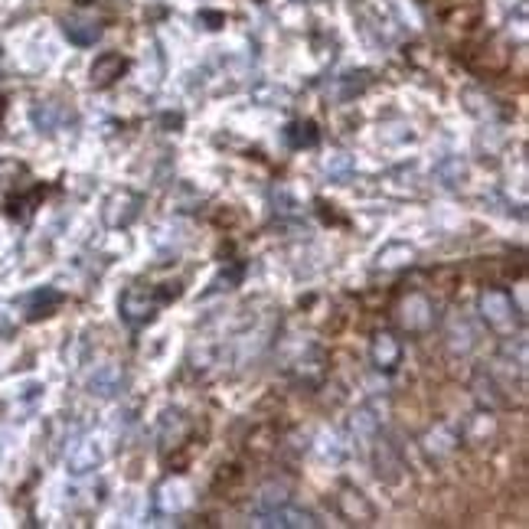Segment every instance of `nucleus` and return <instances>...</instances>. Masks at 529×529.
<instances>
[{
    "mask_svg": "<svg viewBox=\"0 0 529 529\" xmlns=\"http://www.w3.org/2000/svg\"><path fill=\"white\" fill-rule=\"evenodd\" d=\"M373 357H376V363H380L382 370H392V366L399 363V343H396V340H392L389 333H382V337H376Z\"/></svg>",
    "mask_w": 529,
    "mask_h": 529,
    "instance_id": "0eeeda50",
    "label": "nucleus"
},
{
    "mask_svg": "<svg viewBox=\"0 0 529 529\" xmlns=\"http://www.w3.org/2000/svg\"><path fill=\"white\" fill-rule=\"evenodd\" d=\"M0 111H4V101H0Z\"/></svg>",
    "mask_w": 529,
    "mask_h": 529,
    "instance_id": "6e6552de",
    "label": "nucleus"
},
{
    "mask_svg": "<svg viewBox=\"0 0 529 529\" xmlns=\"http://www.w3.org/2000/svg\"><path fill=\"white\" fill-rule=\"evenodd\" d=\"M480 308H484V317L493 324V327L507 330L509 324H513V304H509V298L503 294V291H490V294H484V301H480Z\"/></svg>",
    "mask_w": 529,
    "mask_h": 529,
    "instance_id": "f03ea898",
    "label": "nucleus"
},
{
    "mask_svg": "<svg viewBox=\"0 0 529 529\" xmlns=\"http://www.w3.org/2000/svg\"><path fill=\"white\" fill-rule=\"evenodd\" d=\"M285 140H288L291 148H314V144H317V128H314V121H294V124H288Z\"/></svg>",
    "mask_w": 529,
    "mask_h": 529,
    "instance_id": "39448f33",
    "label": "nucleus"
},
{
    "mask_svg": "<svg viewBox=\"0 0 529 529\" xmlns=\"http://www.w3.org/2000/svg\"><path fill=\"white\" fill-rule=\"evenodd\" d=\"M60 301H62V294L60 291H52V288H43V291H36L30 301H27V317L30 320H40V317H50L52 310L60 308Z\"/></svg>",
    "mask_w": 529,
    "mask_h": 529,
    "instance_id": "20e7f679",
    "label": "nucleus"
},
{
    "mask_svg": "<svg viewBox=\"0 0 529 529\" xmlns=\"http://www.w3.org/2000/svg\"><path fill=\"white\" fill-rule=\"evenodd\" d=\"M170 294H164V298H154V294H144V291H128L124 298H121V314H124V320H128L131 327H138V324H144V320L154 317V310L167 301Z\"/></svg>",
    "mask_w": 529,
    "mask_h": 529,
    "instance_id": "f257e3e1",
    "label": "nucleus"
},
{
    "mask_svg": "<svg viewBox=\"0 0 529 529\" xmlns=\"http://www.w3.org/2000/svg\"><path fill=\"white\" fill-rule=\"evenodd\" d=\"M124 69H128V62L121 60V56L105 52V56H99L95 66H92V85H111L115 79H121Z\"/></svg>",
    "mask_w": 529,
    "mask_h": 529,
    "instance_id": "7ed1b4c3",
    "label": "nucleus"
},
{
    "mask_svg": "<svg viewBox=\"0 0 529 529\" xmlns=\"http://www.w3.org/2000/svg\"><path fill=\"white\" fill-rule=\"evenodd\" d=\"M66 36H69L76 46H92V43L101 36V30H99V23H92V20H66Z\"/></svg>",
    "mask_w": 529,
    "mask_h": 529,
    "instance_id": "423d86ee",
    "label": "nucleus"
}]
</instances>
